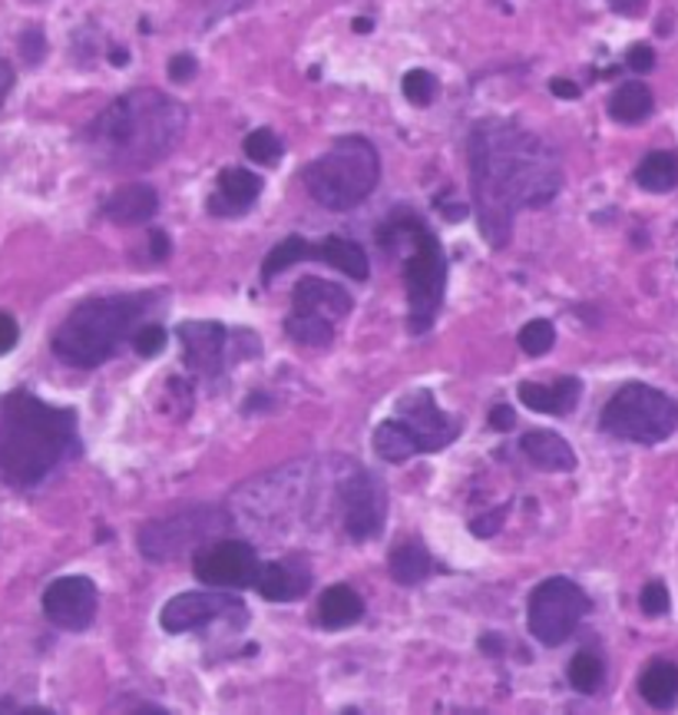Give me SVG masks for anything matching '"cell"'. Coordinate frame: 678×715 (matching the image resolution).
Here are the masks:
<instances>
[{"instance_id": "obj_1", "label": "cell", "mask_w": 678, "mask_h": 715, "mask_svg": "<svg viewBox=\"0 0 678 715\" xmlns=\"http://www.w3.org/2000/svg\"><path fill=\"white\" fill-rule=\"evenodd\" d=\"M473 209L483 239L503 249L524 209L550 206L563 190L560 152L514 120H483L467 143Z\"/></svg>"}, {"instance_id": "obj_2", "label": "cell", "mask_w": 678, "mask_h": 715, "mask_svg": "<svg viewBox=\"0 0 678 715\" xmlns=\"http://www.w3.org/2000/svg\"><path fill=\"white\" fill-rule=\"evenodd\" d=\"M189 113L180 100L139 87L116 97L83 133L90 156L113 172H139L162 162L186 136Z\"/></svg>"}, {"instance_id": "obj_3", "label": "cell", "mask_w": 678, "mask_h": 715, "mask_svg": "<svg viewBox=\"0 0 678 715\" xmlns=\"http://www.w3.org/2000/svg\"><path fill=\"white\" fill-rule=\"evenodd\" d=\"M77 447L73 411L50 408L31 391H14L0 408V480L11 487L41 484Z\"/></svg>"}, {"instance_id": "obj_4", "label": "cell", "mask_w": 678, "mask_h": 715, "mask_svg": "<svg viewBox=\"0 0 678 715\" xmlns=\"http://www.w3.org/2000/svg\"><path fill=\"white\" fill-rule=\"evenodd\" d=\"M381 179V156L365 136L334 139L324 156L304 169V186L311 200L331 213H348L361 206Z\"/></svg>"}, {"instance_id": "obj_5", "label": "cell", "mask_w": 678, "mask_h": 715, "mask_svg": "<svg viewBox=\"0 0 678 715\" xmlns=\"http://www.w3.org/2000/svg\"><path fill=\"white\" fill-rule=\"evenodd\" d=\"M133 298H93L67 315L54 334V354L77 368H96L116 351L136 318Z\"/></svg>"}, {"instance_id": "obj_6", "label": "cell", "mask_w": 678, "mask_h": 715, "mask_svg": "<svg viewBox=\"0 0 678 715\" xmlns=\"http://www.w3.org/2000/svg\"><path fill=\"white\" fill-rule=\"evenodd\" d=\"M599 428L629 444H662L678 431V401L652 385H622L602 408Z\"/></svg>"}, {"instance_id": "obj_7", "label": "cell", "mask_w": 678, "mask_h": 715, "mask_svg": "<svg viewBox=\"0 0 678 715\" xmlns=\"http://www.w3.org/2000/svg\"><path fill=\"white\" fill-rule=\"evenodd\" d=\"M407 262H404V282H407V305H411V331L414 334H424L434 318H437V308L444 302V288H447V259H444V249L437 242V236L421 226L411 249L404 252Z\"/></svg>"}, {"instance_id": "obj_8", "label": "cell", "mask_w": 678, "mask_h": 715, "mask_svg": "<svg viewBox=\"0 0 678 715\" xmlns=\"http://www.w3.org/2000/svg\"><path fill=\"white\" fill-rule=\"evenodd\" d=\"M226 526V513L216 507H193L176 517L152 520L139 530V551L146 560H176L196 544H209V536H216Z\"/></svg>"}, {"instance_id": "obj_9", "label": "cell", "mask_w": 678, "mask_h": 715, "mask_svg": "<svg viewBox=\"0 0 678 715\" xmlns=\"http://www.w3.org/2000/svg\"><path fill=\"white\" fill-rule=\"evenodd\" d=\"M589 606L593 603H589L586 590L576 587L573 580H566V577L543 580L530 597V633L543 646H560L576 633V626L583 623Z\"/></svg>"}, {"instance_id": "obj_10", "label": "cell", "mask_w": 678, "mask_h": 715, "mask_svg": "<svg viewBox=\"0 0 678 715\" xmlns=\"http://www.w3.org/2000/svg\"><path fill=\"white\" fill-rule=\"evenodd\" d=\"M342 517H345V530L355 541H371L384 530L388 520V490L381 484V477L368 474V470H355L342 480Z\"/></svg>"}, {"instance_id": "obj_11", "label": "cell", "mask_w": 678, "mask_h": 715, "mask_svg": "<svg viewBox=\"0 0 678 715\" xmlns=\"http://www.w3.org/2000/svg\"><path fill=\"white\" fill-rule=\"evenodd\" d=\"M193 570L199 583L216 590H242L255 583L258 557L245 541H209L196 551Z\"/></svg>"}, {"instance_id": "obj_12", "label": "cell", "mask_w": 678, "mask_h": 715, "mask_svg": "<svg viewBox=\"0 0 678 715\" xmlns=\"http://www.w3.org/2000/svg\"><path fill=\"white\" fill-rule=\"evenodd\" d=\"M100 606L96 583L90 577H60L44 593V613L57 629L83 633L93 626Z\"/></svg>"}, {"instance_id": "obj_13", "label": "cell", "mask_w": 678, "mask_h": 715, "mask_svg": "<svg viewBox=\"0 0 678 715\" xmlns=\"http://www.w3.org/2000/svg\"><path fill=\"white\" fill-rule=\"evenodd\" d=\"M232 613L245 616L239 600H232V597H222V593H180V597H173L162 606L159 626L176 636V633H193V629H199V626H206L212 620L232 616Z\"/></svg>"}, {"instance_id": "obj_14", "label": "cell", "mask_w": 678, "mask_h": 715, "mask_svg": "<svg viewBox=\"0 0 678 715\" xmlns=\"http://www.w3.org/2000/svg\"><path fill=\"white\" fill-rule=\"evenodd\" d=\"M232 331L219 321H186L180 325V341L186 348V365L196 375H216L229 362L232 348Z\"/></svg>"}, {"instance_id": "obj_15", "label": "cell", "mask_w": 678, "mask_h": 715, "mask_svg": "<svg viewBox=\"0 0 678 715\" xmlns=\"http://www.w3.org/2000/svg\"><path fill=\"white\" fill-rule=\"evenodd\" d=\"M398 415L411 428V434L417 441V454L440 451V447H447L457 438V424L434 405V395L427 388H421L417 395L404 398Z\"/></svg>"}, {"instance_id": "obj_16", "label": "cell", "mask_w": 678, "mask_h": 715, "mask_svg": "<svg viewBox=\"0 0 678 715\" xmlns=\"http://www.w3.org/2000/svg\"><path fill=\"white\" fill-rule=\"evenodd\" d=\"M258 196H262V175L232 166V169L219 172V186L209 200V213L212 216H239V213L252 209V203Z\"/></svg>"}, {"instance_id": "obj_17", "label": "cell", "mask_w": 678, "mask_h": 715, "mask_svg": "<svg viewBox=\"0 0 678 715\" xmlns=\"http://www.w3.org/2000/svg\"><path fill=\"white\" fill-rule=\"evenodd\" d=\"M291 305L295 311H311V315H324V318H345L352 311V295L337 285V282H327V279H301L295 285V295H291Z\"/></svg>"}, {"instance_id": "obj_18", "label": "cell", "mask_w": 678, "mask_h": 715, "mask_svg": "<svg viewBox=\"0 0 678 715\" xmlns=\"http://www.w3.org/2000/svg\"><path fill=\"white\" fill-rule=\"evenodd\" d=\"M156 213H159V193L146 183H126L103 203V216L116 226H142Z\"/></svg>"}, {"instance_id": "obj_19", "label": "cell", "mask_w": 678, "mask_h": 715, "mask_svg": "<svg viewBox=\"0 0 678 715\" xmlns=\"http://www.w3.org/2000/svg\"><path fill=\"white\" fill-rule=\"evenodd\" d=\"M579 391L583 385L576 378H560L556 385H537V382H524L517 388L520 401L530 408V411H540V415H556V418H566L576 405H579Z\"/></svg>"}, {"instance_id": "obj_20", "label": "cell", "mask_w": 678, "mask_h": 715, "mask_svg": "<svg viewBox=\"0 0 678 715\" xmlns=\"http://www.w3.org/2000/svg\"><path fill=\"white\" fill-rule=\"evenodd\" d=\"M308 583H311V574L298 570L291 560H285V564H265L255 574V587H258V593L268 603H288V600L301 597L308 590Z\"/></svg>"}, {"instance_id": "obj_21", "label": "cell", "mask_w": 678, "mask_h": 715, "mask_svg": "<svg viewBox=\"0 0 678 715\" xmlns=\"http://www.w3.org/2000/svg\"><path fill=\"white\" fill-rule=\"evenodd\" d=\"M520 447L540 470H553V474L576 470V451L553 431H530L524 434Z\"/></svg>"}, {"instance_id": "obj_22", "label": "cell", "mask_w": 678, "mask_h": 715, "mask_svg": "<svg viewBox=\"0 0 678 715\" xmlns=\"http://www.w3.org/2000/svg\"><path fill=\"white\" fill-rule=\"evenodd\" d=\"M314 259L327 262L331 269L345 272L348 279H358V282H368V275H371L365 249L352 239H342V236H327V239L314 242Z\"/></svg>"}, {"instance_id": "obj_23", "label": "cell", "mask_w": 678, "mask_h": 715, "mask_svg": "<svg viewBox=\"0 0 678 715\" xmlns=\"http://www.w3.org/2000/svg\"><path fill=\"white\" fill-rule=\"evenodd\" d=\"M365 616V600L352 587H331L318 600V623L324 629H345Z\"/></svg>"}, {"instance_id": "obj_24", "label": "cell", "mask_w": 678, "mask_h": 715, "mask_svg": "<svg viewBox=\"0 0 678 715\" xmlns=\"http://www.w3.org/2000/svg\"><path fill=\"white\" fill-rule=\"evenodd\" d=\"M639 692L652 708H671L678 702V666L655 659L639 676Z\"/></svg>"}, {"instance_id": "obj_25", "label": "cell", "mask_w": 678, "mask_h": 715, "mask_svg": "<svg viewBox=\"0 0 678 715\" xmlns=\"http://www.w3.org/2000/svg\"><path fill=\"white\" fill-rule=\"evenodd\" d=\"M430 554H427V547L421 544V541H407V544H401V547H394L391 551V557H388V574H391V580L394 583H401V587H417V583H424L427 577H430Z\"/></svg>"}, {"instance_id": "obj_26", "label": "cell", "mask_w": 678, "mask_h": 715, "mask_svg": "<svg viewBox=\"0 0 678 715\" xmlns=\"http://www.w3.org/2000/svg\"><path fill=\"white\" fill-rule=\"evenodd\" d=\"M655 110V97L645 83H622L616 87V93L609 97V116L616 123H625V126H635L642 120H648Z\"/></svg>"}, {"instance_id": "obj_27", "label": "cell", "mask_w": 678, "mask_h": 715, "mask_svg": "<svg viewBox=\"0 0 678 715\" xmlns=\"http://www.w3.org/2000/svg\"><path fill=\"white\" fill-rule=\"evenodd\" d=\"M635 183L645 193H671L678 186V156L668 149H655L648 152L639 166H635Z\"/></svg>"}, {"instance_id": "obj_28", "label": "cell", "mask_w": 678, "mask_h": 715, "mask_svg": "<svg viewBox=\"0 0 678 715\" xmlns=\"http://www.w3.org/2000/svg\"><path fill=\"white\" fill-rule=\"evenodd\" d=\"M375 451H378L381 461L401 464V461H411L417 454V441H414L411 428L401 418H391V421L378 424V431H375Z\"/></svg>"}, {"instance_id": "obj_29", "label": "cell", "mask_w": 678, "mask_h": 715, "mask_svg": "<svg viewBox=\"0 0 678 715\" xmlns=\"http://www.w3.org/2000/svg\"><path fill=\"white\" fill-rule=\"evenodd\" d=\"M285 334L298 344H308V348H324L331 344L334 338V328H331V318L324 315H311V311H291L285 318Z\"/></svg>"}, {"instance_id": "obj_30", "label": "cell", "mask_w": 678, "mask_h": 715, "mask_svg": "<svg viewBox=\"0 0 678 715\" xmlns=\"http://www.w3.org/2000/svg\"><path fill=\"white\" fill-rule=\"evenodd\" d=\"M304 259H314V242H308L301 236H288L285 242H278L265 256V262H262V282H272L278 272H285V269H291V265H298Z\"/></svg>"}, {"instance_id": "obj_31", "label": "cell", "mask_w": 678, "mask_h": 715, "mask_svg": "<svg viewBox=\"0 0 678 715\" xmlns=\"http://www.w3.org/2000/svg\"><path fill=\"white\" fill-rule=\"evenodd\" d=\"M566 676H570V685H573L576 692L593 695V692H599L606 669H602V659H599L596 652H576V656L570 659V672H566Z\"/></svg>"}, {"instance_id": "obj_32", "label": "cell", "mask_w": 678, "mask_h": 715, "mask_svg": "<svg viewBox=\"0 0 678 715\" xmlns=\"http://www.w3.org/2000/svg\"><path fill=\"white\" fill-rule=\"evenodd\" d=\"M285 152V143L272 129H255L245 136V156L258 166H275Z\"/></svg>"}, {"instance_id": "obj_33", "label": "cell", "mask_w": 678, "mask_h": 715, "mask_svg": "<svg viewBox=\"0 0 678 715\" xmlns=\"http://www.w3.org/2000/svg\"><path fill=\"white\" fill-rule=\"evenodd\" d=\"M401 87H404V97L414 106H430L434 97H437V77L430 70H411Z\"/></svg>"}, {"instance_id": "obj_34", "label": "cell", "mask_w": 678, "mask_h": 715, "mask_svg": "<svg viewBox=\"0 0 678 715\" xmlns=\"http://www.w3.org/2000/svg\"><path fill=\"white\" fill-rule=\"evenodd\" d=\"M553 341H556V331H553V325L543 321V318L524 325V331H520V348H524L527 354H533V358L547 354V351L553 348Z\"/></svg>"}, {"instance_id": "obj_35", "label": "cell", "mask_w": 678, "mask_h": 715, "mask_svg": "<svg viewBox=\"0 0 678 715\" xmlns=\"http://www.w3.org/2000/svg\"><path fill=\"white\" fill-rule=\"evenodd\" d=\"M639 606H642V613H645V616H665V613H668V606H671L665 583H658V580L645 583V587H642V593H639Z\"/></svg>"}, {"instance_id": "obj_36", "label": "cell", "mask_w": 678, "mask_h": 715, "mask_svg": "<svg viewBox=\"0 0 678 715\" xmlns=\"http://www.w3.org/2000/svg\"><path fill=\"white\" fill-rule=\"evenodd\" d=\"M165 328H159V325H149V328H139L136 334H133V348H136V354H142V358H152V354H159L162 348H165Z\"/></svg>"}, {"instance_id": "obj_37", "label": "cell", "mask_w": 678, "mask_h": 715, "mask_svg": "<svg viewBox=\"0 0 678 715\" xmlns=\"http://www.w3.org/2000/svg\"><path fill=\"white\" fill-rule=\"evenodd\" d=\"M44 54H47V37H44L41 31H24V34H21V57H24L31 67H37V64L44 60Z\"/></svg>"}, {"instance_id": "obj_38", "label": "cell", "mask_w": 678, "mask_h": 715, "mask_svg": "<svg viewBox=\"0 0 678 715\" xmlns=\"http://www.w3.org/2000/svg\"><path fill=\"white\" fill-rule=\"evenodd\" d=\"M196 70H199V64L193 54H176L173 60H169V80L173 83H189L196 77Z\"/></svg>"}, {"instance_id": "obj_39", "label": "cell", "mask_w": 678, "mask_h": 715, "mask_svg": "<svg viewBox=\"0 0 678 715\" xmlns=\"http://www.w3.org/2000/svg\"><path fill=\"white\" fill-rule=\"evenodd\" d=\"M625 64H629V70H635V73H648V70H655V50H652L648 44H635V47H629Z\"/></svg>"}, {"instance_id": "obj_40", "label": "cell", "mask_w": 678, "mask_h": 715, "mask_svg": "<svg viewBox=\"0 0 678 715\" xmlns=\"http://www.w3.org/2000/svg\"><path fill=\"white\" fill-rule=\"evenodd\" d=\"M503 517H506V507H499L496 513H486V517H480V520H470V533H476V536H493V533L503 526Z\"/></svg>"}, {"instance_id": "obj_41", "label": "cell", "mask_w": 678, "mask_h": 715, "mask_svg": "<svg viewBox=\"0 0 678 715\" xmlns=\"http://www.w3.org/2000/svg\"><path fill=\"white\" fill-rule=\"evenodd\" d=\"M18 321L8 315V311H0V354H8L14 344H18Z\"/></svg>"}, {"instance_id": "obj_42", "label": "cell", "mask_w": 678, "mask_h": 715, "mask_svg": "<svg viewBox=\"0 0 678 715\" xmlns=\"http://www.w3.org/2000/svg\"><path fill=\"white\" fill-rule=\"evenodd\" d=\"M490 424H493L496 431H514V428H517V415H514V408H506V405L493 408V411H490Z\"/></svg>"}, {"instance_id": "obj_43", "label": "cell", "mask_w": 678, "mask_h": 715, "mask_svg": "<svg viewBox=\"0 0 678 715\" xmlns=\"http://www.w3.org/2000/svg\"><path fill=\"white\" fill-rule=\"evenodd\" d=\"M149 252H152L156 262H165L169 252H173V246H169V236H165L162 229H152V236H149Z\"/></svg>"}, {"instance_id": "obj_44", "label": "cell", "mask_w": 678, "mask_h": 715, "mask_svg": "<svg viewBox=\"0 0 678 715\" xmlns=\"http://www.w3.org/2000/svg\"><path fill=\"white\" fill-rule=\"evenodd\" d=\"M550 93L560 97V100H579V87L573 80H563V77L550 80Z\"/></svg>"}, {"instance_id": "obj_45", "label": "cell", "mask_w": 678, "mask_h": 715, "mask_svg": "<svg viewBox=\"0 0 678 715\" xmlns=\"http://www.w3.org/2000/svg\"><path fill=\"white\" fill-rule=\"evenodd\" d=\"M609 4H612V11L622 14V18H639V14L645 11L648 0H609Z\"/></svg>"}, {"instance_id": "obj_46", "label": "cell", "mask_w": 678, "mask_h": 715, "mask_svg": "<svg viewBox=\"0 0 678 715\" xmlns=\"http://www.w3.org/2000/svg\"><path fill=\"white\" fill-rule=\"evenodd\" d=\"M11 87H14V70H11V64L4 57H0V103L8 100Z\"/></svg>"}, {"instance_id": "obj_47", "label": "cell", "mask_w": 678, "mask_h": 715, "mask_svg": "<svg viewBox=\"0 0 678 715\" xmlns=\"http://www.w3.org/2000/svg\"><path fill=\"white\" fill-rule=\"evenodd\" d=\"M110 64H113V67H126V64H129V50H123V47H110Z\"/></svg>"}, {"instance_id": "obj_48", "label": "cell", "mask_w": 678, "mask_h": 715, "mask_svg": "<svg viewBox=\"0 0 678 715\" xmlns=\"http://www.w3.org/2000/svg\"><path fill=\"white\" fill-rule=\"evenodd\" d=\"M480 649H486V656H499L503 643H499L496 636H483V639H480Z\"/></svg>"}, {"instance_id": "obj_49", "label": "cell", "mask_w": 678, "mask_h": 715, "mask_svg": "<svg viewBox=\"0 0 678 715\" xmlns=\"http://www.w3.org/2000/svg\"><path fill=\"white\" fill-rule=\"evenodd\" d=\"M352 27H355V34H371V27H375V24H371L368 18H358V21H355Z\"/></svg>"}]
</instances>
